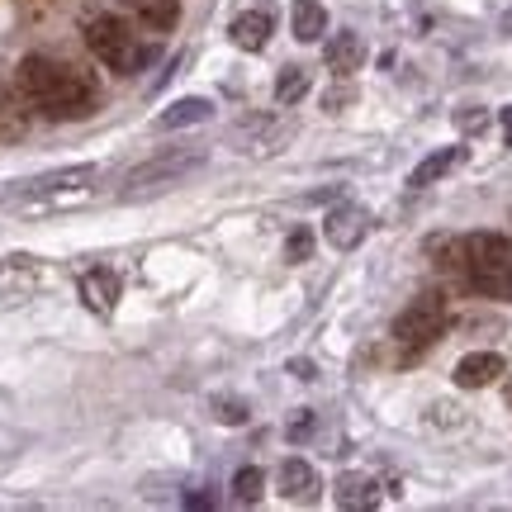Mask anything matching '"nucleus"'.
<instances>
[{"label":"nucleus","instance_id":"423d86ee","mask_svg":"<svg viewBox=\"0 0 512 512\" xmlns=\"http://www.w3.org/2000/svg\"><path fill=\"white\" fill-rule=\"evenodd\" d=\"M370 233V214L361 204H337L328 219H323V238L337 247V252H351V247H361Z\"/></svg>","mask_w":512,"mask_h":512},{"label":"nucleus","instance_id":"393cba45","mask_svg":"<svg viewBox=\"0 0 512 512\" xmlns=\"http://www.w3.org/2000/svg\"><path fill=\"white\" fill-rule=\"evenodd\" d=\"M498 124H503V138H508V147H512V105L508 110H498Z\"/></svg>","mask_w":512,"mask_h":512},{"label":"nucleus","instance_id":"9d476101","mask_svg":"<svg viewBox=\"0 0 512 512\" xmlns=\"http://www.w3.org/2000/svg\"><path fill=\"white\" fill-rule=\"evenodd\" d=\"M508 375L503 366V356L498 351H470V356H460L456 361V384L460 389H484V384H494Z\"/></svg>","mask_w":512,"mask_h":512},{"label":"nucleus","instance_id":"6ab92c4d","mask_svg":"<svg viewBox=\"0 0 512 512\" xmlns=\"http://www.w3.org/2000/svg\"><path fill=\"white\" fill-rule=\"evenodd\" d=\"M309 95V72L304 67H285L275 76V105H299Z\"/></svg>","mask_w":512,"mask_h":512},{"label":"nucleus","instance_id":"9b49d317","mask_svg":"<svg viewBox=\"0 0 512 512\" xmlns=\"http://www.w3.org/2000/svg\"><path fill=\"white\" fill-rule=\"evenodd\" d=\"M119 275L105 271V266H95V271L81 275V299H86V309L91 313H114V304H119Z\"/></svg>","mask_w":512,"mask_h":512},{"label":"nucleus","instance_id":"aec40b11","mask_svg":"<svg viewBox=\"0 0 512 512\" xmlns=\"http://www.w3.org/2000/svg\"><path fill=\"white\" fill-rule=\"evenodd\" d=\"M214 418H219L223 427H242V422H247V403L233 399V394H219V399H214Z\"/></svg>","mask_w":512,"mask_h":512},{"label":"nucleus","instance_id":"1a4fd4ad","mask_svg":"<svg viewBox=\"0 0 512 512\" xmlns=\"http://www.w3.org/2000/svg\"><path fill=\"white\" fill-rule=\"evenodd\" d=\"M228 34H233V43H238L242 53H261V48L271 43V34H275V15L266 10V5L242 10V15L228 24Z\"/></svg>","mask_w":512,"mask_h":512},{"label":"nucleus","instance_id":"5701e85b","mask_svg":"<svg viewBox=\"0 0 512 512\" xmlns=\"http://www.w3.org/2000/svg\"><path fill=\"white\" fill-rule=\"evenodd\" d=\"M456 124H460V128H470V133H475V128H484V114H479L475 105H470V110H465V114H456Z\"/></svg>","mask_w":512,"mask_h":512},{"label":"nucleus","instance_id":"7ed1b4c3","mask_svg":"<svg viewBox=\"0 0 512 512\" xmlns=\"http://www.w3.org/2000/svg\"><path fill=\"white\" fill-rule=\"evenodd\" d=\"M460 275L484 299H512V242L503 233H470Z\"/></svg>","mask_w":512,"mask_h":512},{"label":"nucleus","instance_id":"4468645a","mask_svg":"<svg viewBox=\"0 0 512 512\" xmlns=\"http://www.w3.org/2000/svg\"><path fill=\"white\" fill-rule=\"evenodd\" d=\"M128 15L138 19V24H147V29H157V34H166V29H176L181 24V0H124Z\"/></svg>","mask_w":512,"mask_h":512},{"label":"nucleus","instance_id":"f03ea898","mask_svg":"<svg viewBox=\"0 0 512 512\" xmlns=\"http://www.w3.org/2000/svg\"><path fill=\"white\" fill-rule=\"evenodd\" d=\"M86 48H91L114 76H133L152 62V48L133 34V24L124 15H95L86 19Z\"/></svg>","mask_w":512,"mask_h":512},{"label":"nucleus","instance_id":"a211bd4d","mask_svg":"<svg viewBox=\"0 0 512 512\" xmlns=\"http://www.w3.org/2000/svg\"><path fill=\"white\" fill-rule=\"evenodd\" d=\"M261 494H266V475H261L256 465H242L238 475H233V503H238V508H256Z\"/></svg>","mask_w":512,"mask_h":512},{"label":"nucleus","instance_id":"dca6fc26","mask_svg":"<svg viewBox=\"0 0 512 512\" xmlns=\"http://www.w3.org/2000/svg\"><path fill=\"white\" fill-rule=\"evenodd\" d=\"M290 29H294V38H299V43H318V38L328 34V10H323L318 0H294Z\"/></svg>","mask_w":512,"mask_h":512},{"label":"nucleus","instance_id":"2eb2a0df","mask_svg":"<svg viewBox=\"0 0 512 512\" xmlns=\"http://www.w3.org/2000/svg\"><path fill=\"white\" fill-rule=\"evenodd\" d=\"M332 498H337V508H351V512L375 508V503H380V484L370 475H342L337 489H332Z\"/></svg>","mask_w":512,"mask_h":512},{"label":"nucleus","instance_id":"ddd939ff","mask_svg":"<svg viewBox=\"0 0 512 512\" xmlns=\"http://www.w3.org/2000/svg\"><path fill=\"white\" fill-rule=\"evenodd\" d=\"M323 62H328L337 76L356 72L361 62H366V43H361V34H351V29H342V34L328 38V48H323Z\"/></svg>","mask_w":512,"mask_h":512},{"label":"nucleus","instance_id":"6e6552de","mask_svg":"<svg viewBox=\"0 0 512 512\" xmlns=\"http://www.w3.org/2000/svg\"><path fill=\"white\" fill-rule=\"evenodd\" d=\"M275 489L285 503H318V470H313L309 460H280V470H275Z\"/></svg>","mask_w":512,"mask_h":512},{"label":"nucleus","instance_id":"4be33fe9","mask_svg":"<svg viewBox=\"0 0 512 512\" xmlns=\"http://www.w3.org/2000/svg\"><path fill=\"white\" fill-rule=\"evenodd\" d=\"M313 437V408H299L290 418V441H309Z\"/></svg>","mask_w":512,"mask_h":512},{"label":"nucleus","instance_id":"f8f14e48","mask_svg":"<svg viewBox=\"0 0 512 512\" xmlns=\"http://www.w3.org/2000/svg\"><path fill=\"white\" fill-rule=\"evenodd\" d=\"M460 162H465V147H437L432 157H422V162L413 166L408 185H413V190H427V185H437L441 176H451Z\"/></svg>","mask_w":512,"mask_h":512},{"label":"nucleus","instance_id":"f257e3e1","mask_svg":"<svg viewBox=\"0 0 512 512\" xmlns=\"http://www.w3.org/2000/svg\"><path fill=\"white\" fill-rule=\"evenodd\" d=\"M19 91L48 119H86L95 110V86L86 81V72L48 53H29L19 62Z\"/></svg>","mask_w":512,"mask_h":512},{"label":"nucleus","instance_id":"cd10ccee","mask_svg":"<svg viewBox=\"0 0 512 512\" xmlns=\"http://www.w3.org/2000/svg\"><path fill=\"white\" fill-rule=\"evenodd\" d=\"M503 394H508V408H512V380H508V389H503Z\"/></svg>","mask_w":512,"mask_h":512},{"label":"nucleus","instance_id":"bb28decb","mask_svg":"<svg viewBox=\"0 0 512 512\" xmlns=\"http://www.w3.org/2000/svg\"><path fill=\"white\" fill-rule=\"evenodd\" d=\"M503 34H512V10H508V15H503Z\"/></svg>","mask_w":512,"mask_h":512},{"label":"nucleus","instance_id":"412c9836","mask_svg":"<svg viewBox=\"0 0 512 512\" xmlns=\"http://www.w3.org/2000/svg\"><path fill=\"white\" fill-rule=\"evenodd\" d=\"M285 256H290V261H309L313 256V233L309 228H294L290 242H285Z\"/></svg>","mask_w":512,"mask_h":512},{"label":"nucleus","instance_id":"f3484780","mask_svg":"<svg viewBox=\"0 0 512 512\" xmlns=\"http://www.w3.org/2000/svg\"><path fill=\"white\" fill-rule=\"evenodd\" d=\"M214 114V105L204 100V95H185V100H176L166 114H157V128H190V124H204Z\"/></svg>","mask_w":512,"mask_h":512},{"label":"nucleus","instance_id":"0eeeda50","mask_svg":"<svg viewBox=\"0 0 512 512\" xmlns=\"http://www.w3.org/2000/svg\"><path fill=\"white\" fill-rule=\"evenodd\" d=\"M100 181V166H62V171H48V176H34V181H24L15 195H67V190H91Z\"/></svg>","mask_w":512,"mask_h":512},{"label":"nucleus","instance_id":"20e7f679","mask_svg":"<svg viewBox=\"0 0 512 512\" xmlns=\"http://www.w3.org/2000/svg\"><path fill=\"white\" fill-rule=\"evenodd\" d=\"M200 166H204V147H171V152H157L143 166H133L124 176V190L128 195H152V190H166V185H181Z\"/></svg>","mask_w":512,"mask_h":512},{"label":"nucleus","instance_id":"a878e982","mask_svg":"<svg viewBox=\"0 0 512 512\" xmlns=\"http://www.w3.org/2000/svg\"><path fill=\"white\" fill-rule=\"evenodd\" d=\"M290 370L299 375V380H313V366H309V361H290Z\"/></svg>","mask_w":512,"mask_h":512},{"label":"nucleus","instance_id":"39448f33","mask_svg":"<svg viewBox=\"0 0 512 512\" xmlns=\"http://www.w3.org/2000/svg\"><path fill=\"white\" fill-rule=\"evenodd\" d=\"M446 318H451V309H446V299H441L437 290L418 294V299L394 318V342H399L403 351H427L441 332H446Z\"/></svg>","mask_w":512,"mask_h":512},{"label":"nucleus","instance_id":"b1692460","mask_svg":"<svg viewBox=\"0 0 512 512\" xmlns=\"http://www.w3.org/2000/svg\"><path fill=\"white\" fill-rule=\"evenodd\" d=\"M219 498L214 494H185V508H214Z\"/></svg>","mask_w":512,"mask_h":512}]
</instances>
